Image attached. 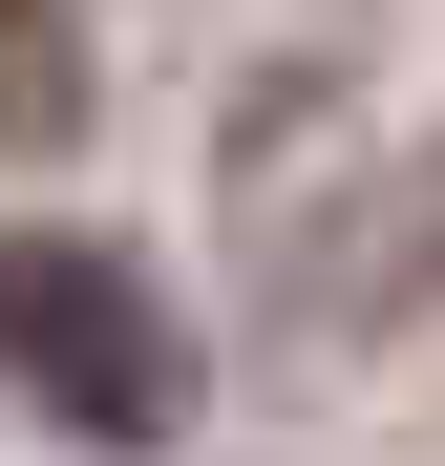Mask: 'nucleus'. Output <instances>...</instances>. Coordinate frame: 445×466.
Here are the masks:
<instances>
[{
	"instance_id": "obj_1",
	"label": "nucleus",
	"mask_w": 445,
	"mask_h": 466,
	"mask_svg": "<svg viewBox=\"0 0 445 466\" xmlns=\"http://www.w3.org/2000/svg\"><path fill=\"white\" fill-rule=\"evenodd\" d=\"M0 403H43V445H106V466L170 445L191 360H170L148 255H106V233H0Z\"/></svg>"
},
{
	"instance_id": "obj_2",
	"label": "nucleus",
	"mask_w": 445,
	"mask_h": 466,
	"mask_svg": "<svg viewBox=\"0 0 445 466\" xmlns=\"http://www.w3.org/2000/svg\"><path fill=\"white\" fill-rule=\"evenodd\" d=\"M64 86H86V64H64V0H0V127H86Z\"/></svg>"
}]
</instances>
